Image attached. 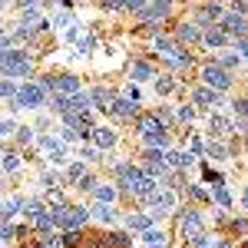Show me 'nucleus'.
<instances>
[{
	"label": "nucleus",
	"mask_w": 248,
	"mask_h": 248,
	"mask_svg": "<svg viewBox=\"0 0 248 248\" xmlns=\"http://www.w3.org/2000/svg\"><path fill=\"white\" fill-rule=\"evenodd\" d=\"M0 159H3V169H7V172H14L20 166V153H14V149H10V153H3Z\"/></svg>",
	"instance_id": "obj_22"
},
{
	"label": "nucleus",
	"mask_w": 248,
	"mask_h": 248,
	"mask_svg": "<svg viewBox=\"0 0 248 248\" xmlns=\"http://www.w3.org/2000/svg\"><path fill=\"white\" fill-rule=\"evenodd\" d=\"M222 33H248V17L242 14H229V17H222V27H218Z\"/></svg>",
	"instance_id": "obj_6"
},
{
	"label": "nucleus",
	"mask_w": 248,
	"mask_h": 248,
	"mask_svg": "<svg viewBox=\"0 0 248 248\" xmlns=\"http://www.w3.org/2000/svg\"><path fill=\"white\" fill-rule=\"evenodd\" d=\"M155 50H159L162 57H172V53H179V50H175V43H172L169 37H155Z\"/></svg>",
	"instance_id": "obj_19"
},
{
	"label": "nucleus",
	"mask_w": 248,
	"mask_h": 248,
	"mask_svg": "<svg viewBox=\"0 0 248 248\" xmlns=\"http://www.w3.org/2000/svg\"><path fill=\"white\" fill-rule=\"evenodd\" d=\"M60 238H63V245H66V248H73L79 242V232H66V235H60Z\"/></svg>",
	"instance_id": "obj_32"
},
{
	"label": "nucleus",
	"mask_w": 248,
	"mask_h": 248,
	"mask_svg": "<svg viewBox=\"0 0 248 248\" xmlns=\"http://www.w3.org/2000/svg\"><path fill=\"white\" fill-rule=\"evenodd\" d=\"M149 149H166L169 146V133H153V136H142Z\"/></svg>",
	"instance_id": "obj_17"
},
{
	"label": "nucleus",
	"mask_w": 248,
	"mask_h": 248,
	"mask_svg": "<svg viewBox=\"0 0 248 248\" xmlns=\"http://www.w3.org/2000/svg\"><path fill=\"white\" fill-rule=\"evenodd\" d=\"M96 202H109V205H113L116 202V189L113 186H99V189H96Z\"/></svg>",
	"instance_id": "obj_20"
},
{
	"label": "nucleus",
	"mask_w": 248,
	"mask_h": 248,
	"mask_svg": "<svg viewBox=\"0 0 248 248\" xmlns=\"http://www.w3.org/2000/svg\"><path fill=\"white\" fill-rule=\"evenodd\" d=\"M192 103H195V106H202V109H212V106H218V103H222V93H218V90H209V86H202V90H195V93H192Z\"/></svg>",
	"instance_id": "obj_4"
},
{
	"label": "nucleus",
	"mask_w": 248,
	"mask_h": 248,
	"mask_svg": "<svg viewBox=\"0 0 248 248\" xmlns=\"http://www.w3.org/2000/svg\"><path fill=\"white\" fill-rule=\"evenodd\" d=\"M212 189H215V199H218V205H229L232 199H229V192L222 189V186H212Z\"/></svg>",
	"instance_id": "obj_30"
},
{
	"label": "nucleus",
	"mask_w": 248,
	"mask_h": 248,
	"mask_svg": "<svg viewBox=\"0 0 248 248\" xmlns=\"http://www.w3.org/2000/svg\"><path fill=\"white\" fill-rule=\"evenodd\" d=\"M0 73L3 77H27L30 73V57L20 53V50H7L0 60Z\"/></svg>",
	"instance_id": "obj_2"
},
{
	"label": "nucleus",
	"mask_w": 248,
	"mask_h": 248,
	"mask_svg": "<svg viewBox=\"0 0 248 248\" xmlns=\"http://www.w3.org/2000/svg\"><path fill=\"white\" fill-rule=\"evenodd\" d=\"M142 242H146V245H166V235H162V232H155L153 225H149V229L142 232Z\"/></svg>",
	"instance_id": "obj_18"
},
{
	"label": "nucleus",
	"mask_w": 248,
	"mask_h": 248,
	"mask_svg": "<svg viewBox=\"0 0 248 248\" xmlns=\"http://www.w3.org/2000/svg\"><path fill=\"white\" fill-rule=\"evenodd\" d=\"M126 225H129L133 232H146V229H149V218H146V215H129Z\"/></svg>",
	"instance_id": "obj_21"
},
{
	"label": "nucleus",
	"mask_w": 248,
	"mask_h": 248,
	"mask_svg": "<svg viewBox=\"0 0 248 248\" xmlns=\"http://www.w3.org/2000/svg\"><path fill=\"white\" fill-rule=\"evenodd\" d=\"M109 113L123 116V119H133V116H139V106H136L133 99H113V106H109Z\"/></svg>",
	"instance_id": "obj_10"
},
{
	"label": "nucleus",
	"mask_w": 248,
	"mask_h": 248,
	"mask_svg": "<svg viewBox=\"0 0 248 248\" xmlns=\"http://www.w3.org/2000/svg\"><path fill=\"white\" fill-rule=\"evenodd\" d=\"M109 238H113L116 248H129V235H123V232H116V235H109Z\"/></svg>",
	"instance_id": "obj_26"
},
{
	"label": "nucleus",
	"mask_w": 248,
	"mask_h": 248,
	"mask_svg": "<svg viewBox=\"0 0 248 248\" xmlns=\"http://www.w3.org/2000/svg\"><path fill=\"white\" fill-rule=\"evenodd\" d=\"M43 99H46V90L40 83H27L14 93V109H37L43 106Z\"/></svg>",
	"instance_id": "obj_1"
},
{
	"label": "nucleus",
	"mask_w": 248,
	"mask_h": 248,
	"mask_svg": "<svg viewBox=\"0 0 248 248\" xmlns=\"http://www.w3.org/2000/svg\"><path fill=\"white\" fill-rule=\"evenodd\" d=\"M245 209H248V192H245Z\"/></svg>",
	"instance_id": "obj_45"
},
{
	"label": "nucleus",
	"mask_w": 248,
	"mask_h": 248,
	"mask_svg": "<svg viewBox=\"0 0 248 248\" xmlns=\"http://www.w3.org/2000/svg\"><path fill=\"white\" fill-rule=\"evenodd\" d=\"M175 37L182 40V43H195V40H202V33H199L195 23H179V27H175Z\"/></svg>",
	"instance_id": "obj_14"
},
{
	"label": "nucleus",
	"mask_w": 248,
	"mask_h": 248,
	"mask_svg": "<svg viewBox=\"0 0 248 248\" xmlns=\"http://www.w3.org/2000/svg\"><path fill=\"white\" fill-rule=\"evenodd\" d=\"M202 83H205L209 90L225 93V90L232 86V73L225 70V66H218V63H215V66H205V70H202Z\"/></svg>",
	"instance_id": "obj_3"
},
{
	"label": "nucleus",
	"mask_w": 248,
	"mask_h": 248,
	"mask_svg": "<svg viewBox=\"0 0 248 248\" xmlns=\"http://www.w3.org/2000/svg\"><path fill=\"white\" fill-rule=\"evenodd\" d=\"M43 248H63V238H60V235H50V232H46V235H43Z\"/></svg>",
	"instance_id": "obj_25"
},
{
	"label": "nucleus",
	"mask_w": 248,
	"mask_h": 248,
	"mask_svg": "<svg viewBox=\"0 0 248 248\" xmlns=\"http://www.w3.org/2000/svg\"><path fill=\"white\" fill-rule=\"evenodd\" d=\"M83 172H86V169H83V162H79V166H70V179L77 182V179H79V175H83Z\"/></svg>",
	"instance_id": "obj_39"
},
{
	"label": "nucleus",
	"mask_w": 248,
	"mask_h": 248,
	"mask_svg": "<svg viewBox=\"0 0 248 248\" xmlns=\"http://www.w3.org/2000/svg\"><path fill=\"white\" fill-rule=\"evenodd\" d=\"M235 63H238V53H229V57H222V66H225V70H229V66H235Z\"/></svg>",
	"instance_id": "obj_38"
},
{
	"label": "nucleus",
	"mask_w": 248,
	"mask_h": 248,
	"mask_svg": "<svg viewBox=\"0 0 248 248\" xmlns=\"http://www.w3.org/2000/svg\"><path fill=\"white\" fill-rule=\"evenodd\" d=\"M229 129H232L229 119H222V116H212V119H209V133L212 136H225Z\"/></svg>",
	"instance_id": "obj_16"
},
{
	"label": "nucleus",
	"mask_w": 248,
	"mask_h": 248,
	"mask_svg": "<svg viewBox=\"0 0 248 248\" xmlns=\"http://www.w3.org/2000/svg\"><path fill=\"white\" fill-rule=\"evenodd\" d=\"M27 23H40V14L33 10V7H27V10H23V27H27Z\"/></svg>",
	"instance_id": "obj_27"
},
{
	"label": "nucleus",
	"mask_w": 248,
	"mask_h": 248,
	"mask_svg": "<svg viewBox=\"0 0 248 248\" xmlns=\"http://www.w3.org/2000/svg\"><path fill=\"white\" fill-rule=\"evenodd\" d=\"M33 3H40V0H17V7H23V10H27V7H33Z\"/></svg>",
	"instance_id": "obj_43"
},
{
	"label": "nucleus",
	"mask_w": 248,
	"mask_h": 248,
	"mask_svg": "<svg viewBox=\"0 0 248 248\" xmlns=\"http://www.w3.org/2000/svg\"><path fill=\"white\" fill-rule=\"evenodd\" d=\"M146 7V0H126V10H142Z\"/></svg>",
	"instance_id": "obj_40"
},
{
	"label": "nucleus",
	"mask_w": 248,
	"mask_h": 248,
	"mask_svg": "<svg viewBox=\"0 0 248 248\" xmlns=\"http://www.w3.org/2000/svg\"><path fill=\"white\" fill-rule=\"evenodd\" d=\"M209 155H218V159H225L229 153H225V146H218V142H212V139H209Z\"/></svg>",
	"instance_id": "obj_29"
},
{
	"label": "nucleus",
	"mask_w": 248,
	"mask_h": 248,
	"mask_svg": "<svg viewBox=\"0 0 248 248\" xmlns=\"http://www.w3.org/2000/svg\"><path fill=\"white\" fill-rule=\"evenodd\" d=\"M7 129H14V123H10V119H0V136L7 133Z\"/></svg>",
	"instance_id": "obj_42"
},
{
	"label": "nucleus",
	"mask_w": 248,
	"mask_h": 248,
	"mask_svg": "<svg viewBox=\"0 0 248 248\" xmlns=\"http://www.w3.org/2000/svg\"><path fill=\"white\" fill-rule=\"evenodd\" d=\"M0 242H3V235H0Z\"/></svg>",
	"instance_id": "obj_48"
},
{
	"label": "nucleus",
	"mask_w": 248,
	"mask_h": 248,
	"mask_svg": "<svg viewBox=\"0 0 248 248\" xmlns=\"http://www.w3.org/2000/svg\"><path fill=\"white\" fill-rule=\"evenodd\" d=\"M93 139L99 149H109V146H116V133L109 129V126H96L93 129Z\"/></svg>",
	"instance_id": "obj_13"
},
{
	"label": "nucleus",
	"mask_w": 248,
	"mask_h": 248,
	"mask_svg": "<svg viewBox=\"0 0 248 248\" xmlns=\"http://www.w3.org/2000/svg\"><path fill=\"white\" fill-rule=\"evenodd\" d=\"M129 79H133V83H142V79H153V66H149L146 60H136L133 66H129Z\"/></svg>",
	"instance_id": "obj_12"
},
{
	"label": "nucleus",
	"mask_w": 248,
	"mask_h": 248,
	"mask_svg": "<svg viewBox=\"0 0 248 248\" xmlns=\"http://www.w3.org/2000/svg\"><path fill=\"white\" fill-rule=\"evenodd\" d=\"M14 93H17V86L10 79H0V96H14Z\"/></svg>",
	"instance_id": "obj_31"
},
{
	"label": "nucleus",
	"mask_w": 248,
	"mask_h": 248,
	"mask_svg": "<svg viewBox=\"0 0 248 248\" xmlns=\"http://www.w3.org/2000/svg\"><path fill=\"white\" fill-rule=\"evenodd\" d=\"M77 186H79L83 192H93V189H96V179H93V175H86V172H83V175L77 179Z\"/></svg>",
	"instance_id": "obj_24"
},
{
	"label": "nucleus",
	"mask_w": 248,
	"mask_h": 248,
	"mask_svg": "<svg viewBox=\"0 0 248 248\" xmlns=\"http://www.w3.org/2000/svg\"><path fill=\"white\" fill-rule=\"evenodd\" d=\"M136 129L142 136H153V133H166V126L159 123V116H136Z\"/></svg>",
	"instance_id": "obj_8"
},
{
	"label": "nucleus",
	"mask_w": 248,
	"mask_h": 248,
	"mask_svg": "<svg viewBox=\"0 0 248 248\" xmlns=\"http://www.w3.org/2000/svg\"><path fill=\"white\" fill-rule=\"evenodd\" d=\"M245 146H248V139H245Z\"/></svg>",
	"instance_id": "obj_49"
},
{
	"label": "nucleus",
	"mask_w": 248,
	"mask_h": 248,
	"mask_svg": "<svg viewBox=\"0 0 248 248\" xmlns=\"http://www.w3.org/2000/svg\"><path fill=\"white\" fill-rule=\"evenodd\" d=\"M149 202H153L155 212H172V209H175V192H172V189L153 192V195H149Z\"/></svg>",
	"instance_id": "obj_7"
},
{
	"label": "nucleus",
	"mask_w": 248,
	"mask_h": 248,
	"mask_svg": "<svg viewBox=\"0 0 248 248\" xmlns=\"http://www.w3.org/2000/svg\"><path fill=\"white\" fill-rule=\"evenodd\" d=\"M90 103H93V109H106V113H109V106H113V93L103 90V86H96V90H90Z\"/></svg>",
	"instance_id": "obj_9"
},
{
	"label": "nucleus",
	"mask_w": 248,
	"mask_h": 248,
	"mask_svg": "<svg viewBox=\"0 0 248 248\" xmlns=\"http://www.w3.org/2000/svg\"><path fill=\"white\" fill-rule=\"evenodd\" d=\"M202 40H205L209 46H225V43H229V33H222L218 27H205V33H202Z\"/></svg>",
	"instance_id": "obj_15"
},
{
	"label": "nucleus",
	"mask_w": 248,
	"mask_h": 248,
	"mask_svg": "<svg viewBox=\"0 0 248 248\" xmlns=\"http://www.w3.org/2000/svg\"><path fill=\"white\" fill-rule=\"evenodd\" d=\"M149 248H162V245H149Z\"/></svg>",
	"instance_id": "obj_46"
},
{
	"label": "nucleus",
	"mask_w": 248,
	"mask_h": 248,
	"mask_svg": "<svg viewBox=\"0 0 248 248\" xmlns=\"http://www.w3.org/2000/svg\"><path fill=\"white\" fill-rule=\"evenodd\" d=\"M79 155H83V159H96V149H93V146H86V149H83Z\"/></svg>",
	"instance_id": "obj_41"
},
{
	"label": "nucleus",
	"mask_w": 248,
	"mask_h": 248,
	"mask_svg": "<svg viewBox=\"0 0 248 248\" xmlns=\"http://www.w3.org/2000/svg\"><path fill=\"white\" fill-rule=\"evenodd\" d=\"M106 10H126V0H103Z\"/></svg>",
	"instance_id": "obj_35"
},
{
	"label": "nucleus",
	"mask_w": 248,
	"mask_h": 248,
	"mask_svg": "<svg viewBox=\"0 0 248 248\" xmlns=\"http://www.w3.org/2000/svg\"><path fill=\"white\" fill-rule=\"evenodd\" d=\"M155 90L166 96V93H172V90H175V83H172L169 77H159V79H155Z\"/></svg>",
	"instance_id": "obj_23"
},
{
	"label": "nucleus",
	"mask_w": 248,
	"mask_h": 248,
	"mask_svg": "<svg viewBox=\"0 0 248 248\" xmlns=\"http://www.w3.org/2000/svg\"><path fill=\"white\" fill-rule=\"evenodd\" d=\"M179 119H182V123H192V119H195V109H192V106H182V109H179Z\"/></svg>",
	"instance_id": "obj_34"
},
{
	"label": "nucleus",
	"mask_w": 248,
	"mask_h": 248,
	"mask_svg": "<svg viewBox=\"0 0 248 248\" xmlns=\"http://www.w3.org/2000/svg\"><path fill=\"white\" fill-rule=\"evenodd\" d=\"M7 43H10V40H7V37H0V60H3V53H7Z\"/></svg>",
	"instance_id": "obj_44"
},
{
	"label": "nucleus",
	"mask_w": 248,
	"mask_h": 248,
	"mask_svg": "<svg viewBox=\"0 0 248 248\" xmlns=\"http://www.w3.org/2000/svg\"><path fill=\"white\" fill-rule=\"evenodd\" d=\"M232 106H235V113L242 116V119H248V99H235Z\"/></svg>",
	"instance_id": "obj_28"
},
{
	"label": "nucleus",
	"mask_w": 248,
	"mask_h": 248,
	"mask_svg": "<svg viewBox=\"0 0 248 248\" xmlns=\"http://www.w3.org/2000/svg\"><path fill=\"white\" fill-rule=\"evenodd\" d=\"M60 136H63L66 142H73V139H77V136H83V133H79V129H73V126H66V129H60Z\"/></svg>",
	"instance_id": "obj_33"
},
{
	"label": "nucleus",
	"mask_w": 248,
	"mask_h": 248,
	"mask_svg": "<svg viewBox=\"0 0 248 248\" xmlns=\"http://www.w3.org/2000/svg\"><path fill=\"white\" fill-rule=\"evenodd\" d=\"M235 46H238V53L248 60V37H235Z\"/></svg>",
	"instance_id": "obj_36"
},
{
	"label": "nucleus",
	"mask_w": 248,
	"mask_h": 248,
	"mask_svg": "<svg viewBox=\"0 0 248 248\" xmlns=\"http://www.w3.org/2000/svg\"><path fill=\"white\" fill-rule=\"evenodd\" d=\"M0 3H7V0H0Z\"/></svg>",
	"instance_id": "obj_47"
},
{
	"label": "nucleus",
	"mask_w": 248,
	"mask_h": 248,
	"mask_svg": "<svg viewBox=\"0 0 248 248\" xmlns=\"http://www.w3.org/2000/svg\"><path fill=\"white\" fill-rule=\"evenodd\" d=\"M90 215H93L96 222H106V225H109V222H116V209L109 205V202H96L93 209H90Z\"/></svg>",
	"instance_id": "obj_11"
},
{
	"label": "nucleus",
	"mask_w": 248,
	"mask_h": 248,
	"mask_svg": "<svg viewBox=\"0 0 248 248\" xmlns=\"http://www.w3.org/2000/svg\"><path fill=\"white\" fill-rule=\"evenodd\" d=\"M179 225H182V232H186V238H195V235H202V215L199 212H186L182 218H179Z\"/></svg>",
	"instance_id": "obj_5"
},
{
	"label": "nucleus",
	"mask_w": 248,
	"mask_h": 248,
	"mask_svg": "<svg viewBox=\"0 0 248 248\" xmlns=\"http://www.w3.org/2000/svg\"><path fill=\"white\" fill-rule=\"evenodd\" d=\"M17 139H20V142H30V139H33V129H27V126H20V129H17Z\"/></svg>",
	"instance_id": "obj_37"
}]
</instances>
